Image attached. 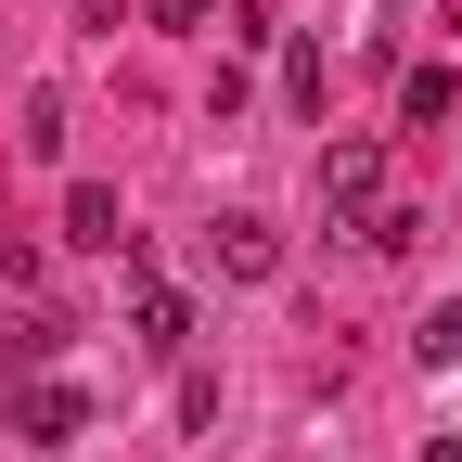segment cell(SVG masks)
Instances as JSON below:
<instances>
[{"mask_svg": "<svg viewBox=\"0 0 462 462\" xmlns=\"http://www.w3.org/2000/svg\"><path fill=\"white\" fill-rule=\"evenodd\" d=\"M14 437H26V449L90 437V385H26V398H14Z\"/></svg>", "mask_w": 462, "mask_h": 462, "instance_id": "cell-2", "label": "cell"}, {"mask_svg": "<svg viewBox=\"0 0 462 462\" xmlns=\"http://www.w3.org/2000/svg\"><path fill=\"white\" fill-rule=\"evenodd\" d=\"M411 346H424V373H449V360H462V296H437V309H424V334H411Z\"/></svg>", "mask_w": 462, "mask_h": 462, "instance_id": "cell-7", "label": "cell"}, {"mask_svg": "<svg viewBox=\"0 0 462 462\" xmlns=\"http://www.w3.org/2000/svg\"><path fill=\"white\" fill-rule=\"evenodd\" d=\"M424 462H462V437H437V449H424Z\"/></svg>", "mask_w": 462, "mask_h": 462, "instance_id": "cell-10", "label": "cell"}, {"mask_svg": "<svg viewBox=\"0 0 462 462\" xmlns=\"http://www.w3.org/2000/svg\"><path fill=\"white\" fill-rule=\"evenodd\" d=\"M51 346H65V321H51V309H26V321H0V398H14V373H39Z\"/></svg>", "mask_w": 462, "mask_h": 462, "instance_id": "cell-5", "label": "cell"}, {"mask_svg": "<svg viewBox=\"0 0 462 462\" xmlns=\"http://www.w3.org/2000/svg\"><path fill=\"white\" fill-rule=\"evenodd\" d=\"M360 245H373V257H411V245H424V218H411V206H373V218H360Z\"/></svg>", "mask_w": 462, "mask_h": 462, "instance_id": "cell-8", "label": "cell"}, {"mask_svg": "<svg viewBox=\"0 0 462 462\" xmlns=\"http://www.w3.org/2000/svg\"><path fill=\"white\" fill-rule=\"evenodd\" d=\"M321 206H334V218H373V206H385V142H334V154H321Z\"/></svg>", "mask_w": 462, "mask_h": 462, "instance_id": "cell-1", "label": "cell"}, {"mask_svg": "<svg viewBox=\"0 0 462 462\" xmlns=\"http://www.w3.org/2000/svg\"><path fill=\"white\" fill-rule=\"evenodd\" d=\"M206 245H218V270H231V282H282V231H270V218H218Z\"/></svg>", "mask_w": 462, "mask_h": 462, "instance_id": "cell-3", "label": "cell"}, {"mask_svg": "<svg viewBox=\"0 0 462 462\" xmlns=\"http://www.w3.org/2000/svg\"><path fill=\"white\" fill-rule=\"evenodd\" d=\"M65 245H90V257L129 245V218H116V193H103V180H78V193H65Z\"/></svg>", "mask_w": 462, "mask_h": 462, "instance_id": "cell-4", "label": "cell"}, {"mask_svg": "<svg viewBox=\"0 0 462 462\" xmlns=\"http://www.w3.org/2000/svg\"><path fill=\"white\" fill-rule=\"evenodd\" d=\"M142 334H154V346H180V334H193V309L167 296V282H142Z\"/></svg>", "mask_w": 462, "mask_h": 462, "instance_id": "cell-9", "label": "cell"}, {"mask_svg": "<svg viewBox=\"0 0 462 462\" xmlns=\"http://www.w3.org/2000/svg\"><path fill=\"white\" fill-rule=\"evenodd\" d=\"M398 116H411V129H437V116H462V78H449V65H411V78H398Z\"/></svg>", "mask_w": 462, "mask_h": 462, "instance_id": "cell-6", "label": "cell"}]
</instances>
